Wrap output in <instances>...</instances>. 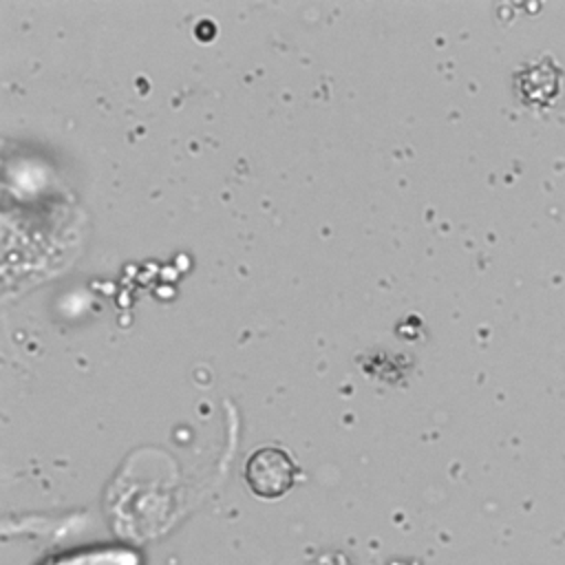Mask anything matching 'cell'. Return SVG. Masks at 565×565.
<instances>
[{"label":"cell","instance_id":"1","mask_svg":"<svg viewBox=\"0 0 565 565\" xmlns=\"http://www.w3.org/2000/svg\"><path fill=\"white\" fill-rule=\"evenodd\" d=\"M243 475L256 497L280 499L296 483L298 468L287 450L278 446H263L249 455Z\"/></svg>","mask_w":565,"mask_h":565},{"label":"cell","instance_id":"2","mask_svg":"<svg viewBox=\"0 0 565 565\" xmlns=\"http://www.w3.org/2000/svg\"><path fill=\"white\" fill-rule=\"evenodd\" d=\"M42 565H141V554L132 547L102 545V547H79L73 552L57 554Z\"/></svg>","mask_w":565,"mask_h":565}]
</instances>
